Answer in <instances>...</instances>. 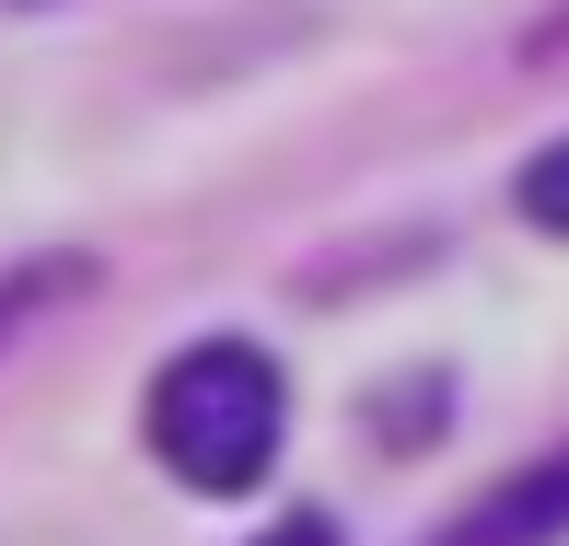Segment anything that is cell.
Listing matches in <instances>:
<instances>
[{
	"label": "cell",
	"instance_id": "obj_5",
	"mask_svg": "<svg viewBox=\"0 0 569 546\" xmlns=\"http://www.w3.org/2000/svg\"><path fill=\"white\" fill-rule=\"evenodd\" d=\"M268 546H338V524H279Z\"/></svg>",
	"mask_w": 569,
	"mask_h": 546
},
{
	"label": "cell",
	"instance_id": "obj_1",
	"mask_svg": "<svg viewBox=\"0 0 569 546\" xmlns=\"http://www.w3.org/2000/svg\"><path fill=\"white\" fill-rule=\"evenodd\" d=\"M279 430H291L279 360L244 349V337H198V349H174L163 384H151V454H163V477L198 488V500L256 488L279 465Z\"/></svg>",
	"mask_w": 569,
	"mask_h": 546
},
{
	"label": "cell",
	"instance_id": "obj_4",
	"mask_svg": "<svg viewBox=\"0 0 569 546\" xmlns=\"http://www.w3.org/2000/svg\"><path fill=\"white\" fill-rule=\"evenodd\" d=\"M70 279H82V256H59V268H12V279H0V337H12L23 315H36V302H59Z\"/></svg>",
	"mask_w": 569,
	"mask_h": 546
},
{
	"label": "cell",
	"instance_id": "obj_2",
	"mask_svg": "<svg viewBox=\"0 0 569 546\" xmlns=\"http://www.w3.org/2000/svg\"><path fill=\"white\" fill-rule=\"evenodd\" d=\"M558 535H569V454L523 465L511 488H488V500L465 512L442 546H558Z\"/></svg>",
	"mask_w": 569,
	"mask_h": 546
},
{
	"label": "cell",
	"instance_id": "obj_3",
	"mask_svg": "<svg viewBox=\"0 0 569 546\" xmlns=\"http://www.w3.org/2000/svg\"><path fill=\"white\" fill-rule=\"evenodd\" d=\"M523 221H535V232H569V140H547V151L523 163Z\"/></svg>",
	"mask_w": 569,
	"mask_h": 546
}]
</instances>
